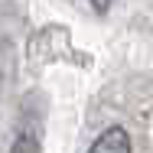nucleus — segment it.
<instances>
[{"instance_id":"f257e3e1","label":"nucleus","mask_w":153,"mask_h":153,"mask_svg":"<svg viewBox=\"0 0 153 153\" xmlns=\"http://www.w3.org/2000/svg\"><path fill=\"white\" fill-rule=\"evenodd\" d=\"M88 153H130V137H127L124 127H108V130L91 143Z\"/></svg>"}]
</instances>
